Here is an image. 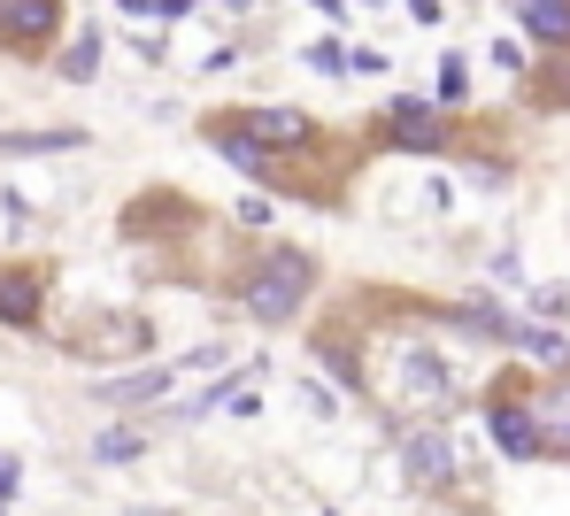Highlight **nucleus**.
Segmentation results:
<instances>
[{
	"instance_id": "nucleus-1",
	"label": "nucleus",
	"mask_w": 570,
	"mask_h": 516,
	"mask_svg": "<svg viewBox=\"0 0 570 516\" xmlns=\"http://www.w3.org/2000/svg\"><path fill=\"white\" fill-rule=\"evenodd\" d=\"M316 278H324L316 255L293 247V239H278V247H263V255L247 262V278H239V309L255 316V324H293V316L308 309Z\"/></svg>"
},
{
	"instance_id": "nucleus-2",
	"label": "nucleus",
	"mask_w": 570,
	"mask_h": 516,
	"mask_svg": "<svg viewBox=\"0 0 570 516\" xmlns=\"http://www.w3.org/2000/svg\"><path fill=\"white\" fill-rule=\"evenodd\" d=\"M371 131H379L385 147H401V155H448V147H455V108L401 93V101H385V116Z\"/></svg>"
},
{
	"instance_id": "nucleus-3",
	"label": "nucleus",
	"mask_w": 570,
	"mask_h": 516,
	"mask_svg": "<svg viewBox=\"0 0 570 516\" xmlns=\"http://www.w3.org/2000/svg\"><path fill=\"white\" fill-rule=\"evenodd\" d=\"M208 147H216L232 170H247L263 194H285V201H316V194L293 178V155H271V147H255V139H247V131H232L224 116H208Z\"/></svg>"
},
{
	"instance_id": "nucleus-4",
	"label": "nucleus",
	"mask_w": 570,
	"mask_h": 516,
	"mask_svg": "<svg viewBox=\"0 0 570 516\" xmlns=\"http://www.w3.org/2000/svg\"><path fill=\"white\" fill-rule=\"evenodd\" d=\"M485 439H493V455H509V463H540V455H548L524 386H493V394H485Z\"/></svg>"
},
{
	"instance_id": "nucleus-5",
	"label": "nucleus",
	"mask_w": 570,
	"mask_h": 516,
	"mask_svg": "<svg viewBox=\"0 0 570 516\" xmlns=\"http://www.w3.org/2000/svg\"><path fill=\"white\" fill-rule=\"evenodd\" d=\"M224 123H232V131H247V139H255V147H271V155H308V147H324V123H316V116H301V108H285V101L232 108Z\"/></svg>"
},
{
	"instance_id": "nucleus-6",
	"label": "nucleus",
	"mask_w": 570,
	"mask_h": 516,
	"mask_svg": "<svg viewBox=\"0 0 570 516\" xmlns=\"http://www.w3.org/2000/svg\"><path fill=\"white\" fill-rule=\"evenodd\" d=\"M147 347H155V324L147 316H124V309H108V316L70 331V355L78 363H139Z\"/></svg>"
},
{
	"instance_id": "nucleus-7",
	"label": "nucleus",
	"mask_w": 570,
	"mask_h": 516,
	"mask_svg": "<svg viewBox=\"0 0 570 516\" xmlns=\"http://www.w3.org/2000/svg\"><path fill=\"white\" fill-rule=\"evenodd\" d=\"M401 470H409V486H424V494H448V486L463 478V463H455V439H448V424H416V431L401 439Z\"/></svg>"
},
{
	"instance_id": "nucleus-8",
	"label": "nucleus",
	"mask_w": 570,
	"mask_h": 516,
	"mask_svg": "<svg viewBox=\"0 0 570 516\" xmlns=\"http://www.w3.org/2000/svg\"><path fill=\"white\" fill-rule=\"evenodd\" d=\"M0 331H47V270L39 262H0Z\"/></svg>"
},
{
	"instance_id": "nucleus-9",
	"label": "nucleus",
	"mask_w": 570,
	"mask_h": 516,
	"mask_svg": "<svg viewBox=\"0 0 570 516\" xmlns=\"http://www.w3.org/2000/svg\"><path fill=\"white\" fill-rule=\"evenodd\" d=\"M62 31V0H0V47L8 54H39Z\"/></svg>"
},
{
	"instance_id": "nucleus-10",
	"label": "nucleus",
	"mask_w": 570,
	"mask_h": 516,
	"mask_svg": "<svg viewBox=\"0 0 570 516\" xmlns=\"http://www.w3.org/2000/svg\"><path fill=\"white\" fill-rule=\"evenodd\" d=\"M178 363H124V378H100V401L116 409H147V401H170L178 394Z\"/></svg>"
},
{
	"instance_id": "nucleus-11",
	"label": "nucleus",
	"mask_w": 570,
	"mask_h": 516,
	"mask_svg": "<svg viewBox=\"0 0 570 516\" xmlns=\"http://www.w3.org/2000/svg\"><path fill=\"white\" fill-rule=\"evenodd\" d=\"M393 370H401V394H409L416 409H448V401H455V370H448L440 355L401 347V363H393Z\"/></svg>"
},
{
	"instance_id": "nucleus-12",
	"label": "nucleus",
	"mask_w": 570,
	"mask_h": 516,
	"mask_svg": "<svg viewBox=\"0 0 570 516\" xmlns=\"http://www.w3.org/2000/svg\"><path fill=\"white\" fill-rule=\"evenodd\" d=\"M517 8V31L548 54H570V0H509Z\"/></svg>"
},
{
	"instance_id": "nucleus-13",
	"label": "nucleus",
	"mask_w": 570,
	"mask_h": 516,
	"mask_svg": "<svg viewBox=\"0 0 570 516\" xmlns=\"http://www.w3.org/2000/svg\"><path fill=\"white\" fill-rule=\"evenodd\" d=\"M94 131L86 123H39V131H0V162H16V155H78Z\"/></svg>"
},
{
	"instance_id": "nucleus-14",
	"label": "nucleus",
	"mask_w": 570,
	"mask_h": 516,
	"mask_svg": "<svg viewBox=\"0 0 570 516\" xmlns=\"http://www.w3.org/2000/svg\"><path fill=\"white\" fill-rule=\"evenodd\" d=\"M448 331H463V339H493V347H509L517 339V316L493 309V301H455V309H440Z\"/></svg>"
},
{
	"instance_id": "nucleus-15",
	"label": "nucleus",
	"mask_w": 570,
	"mask_h": 516,
	"mask_svg": "<svg viewBox=\"0 0 570 516\" xmlns=\"http://www.w3.org/2000/svg\"><path fill=\"white\" fill-rule=\"evenodd\" d=\"M308 355H316V363H324V370H332V378H340L347 394H371V370H363V347H355L347 331H316V339H308Z\"/></svg>"
},
{
	"instance_id": "nucleus-16",
	"label": "nucleus",
	"mask_w": 570,
	"mask_h": 516,
	"mask_svg": "<svg viewBox=\"0 0 570 516\" xmlns=\"http://www.w3.org/2000/svg\"><path fill=\"white\" fill-rule=\"evenodd\" d=\"M532 416H540L548 455H570V370H563V378H548V386L532 394Z\"/></svg>"
},
{
	"instance_id": "nucleus-17",
	"label": "nucleus",
	"mask_w": 570,
	"mask_h": 516,
	"mask_svg": "<svg viewBox=\"0 0 570 516\" xmlns=\"http://www.w3.org/2000/svg\"><path fill=\"white\" fill-rule=\"evenodd\" d=\"M186 216H193V208L178 201V194H163V186H155V194H147L139 208H124V239H155V231H178Z\"/></svg>"
},
{
	"instance_id": "nucleus-18",
	"label": "nucleus",
	"mask_w": 570,
	"mask_h": 516,
	"mask_svg": "<svg viewBox=\"0 0 570 516\" xmlns=\"http://www.w3.org/2000/svg\"><path fill=\"white\" fill-rule=\"evenodd\" d=\"M517 355H532V363H548V370H570V339L563 324H540V316H517V339H509Z\"/></svg>"
},
{
	"instance_id": "nucleus-19",
	"label": "nucleus",
	"mask_w": 570,
	"mask_h": 516,
	"mask_svg": "<svg viewBox=\"0 0 570 516\" xmlns=\"http://www.w3.org/2000/svg\"><path fill=\"white\" fill-rule=\"evenodd\" d=\"M55 70H62L70 86H94V78H100V31H78V39L62 47V62H55Z\"/></svg>"
},
{
	"instance_id": "nucleus-20",
	"label": "nucleus",
	"mask_w": 570,
	"mask_h": 516,
	"mask_svg": "<svg viewBox=\"0 0 570 516\" xmlns=\"http://www.w3.org/2000/svg\"><path fill=\"white\" fill-rule=\"evenodd\" d=\"M139 455H147V431L139 424H108L94 439V463H139Z\"/></svg>"
},
{
	"instance_id": "nucleus-21",
	"label": "nucleus",
	"mask_w": 570,
	"mask_h": 516,
	"mask_svg": "<svg viewBox=\"0 0 570 516\" xmlns=\"http://www.w3.org/2000/svg\"><path fill=\"white\" fill-rule=\"evenodd\" d=\"M432 101H440V108H463V101H471V62H463V54H440V78H432Z\"/></svg>"
},
{
	"instance_id": "nucleus-22",
	"label": "nucleus",
	"mask_w": 570,
	"mask_h": 516,
	"mask_svg": "<svg viewBox=\"0 0 570 516\" xmlns=\"http://www.w3.org/2000/svg\"><path fill=\"white\" fill-rule=\"evenodd\" d=\"M301 62H308V70H324V78H347V47H340V39H316Z\"/></svg>"
},
{
	"instance_id": "nucleus-23",
	"label": "nucleus",
	"mask_w": 570,
	"mask_h": 516,
	"mask_svg": "<svg viewBox=\"0 0 570 516\" xmlns=\"http://www.w3.org/2000/svg\"><path fill=\"white\" fill-rule=\"evenodd\" d=\"M532 316H540V324H563L570 294H563V286H532Z\"/></svg>"
},
{
	"instance_id": "nucleus-24",
	"label": "nucleus",
	"mask_w": 570,
	"mask_h": 516,
	"mask_svg": "<svg viewBox=\"0 0 570 516\" xmlns=\"http://www.w3.org/2000/svg\"><path fill=\"white\" fill-rule=\"evenodd\" d=\"M393 62H385L379 47H347V78H385Z\"/></svg>"
},
{
	"instance_id": "nucleus-25",
	"label": "nucleus",
	"mask_w": 570,
	"mask_h": 516,
	"mask_svg": "<svg viewBox=\"0 0 570 516\" xmlns=\"http://www.w3.org/2000/svg\"><path fill=\"white\" fill-rule=\"evenodd\" d=\"M493 70H501V78H524V47H517V39H493Z\"/></svg>"
},
{
	"instance_id": "nucleus-26",
	"label": "nucleus",
	"mask_w": 570,
	"mask_h": 516,
	"mask_svg": "<svg viewBox=\"0 0 570 516\" xmlns=\"http://www.w3.org/2000/svg\"><path fill=\"white\" fill-rule=\"evenodd\" d=\"M200 8H208V0H155V23H186Z\"/></svg>"
},
{
	"instance_id": "nucleus-27",
	"label": "nucleus",
	"mask_w": 570,
	"mask_h": 516,
	"mask_svg": "<svg viewBox=\"0 0 570 516\" xmlns=\"http://www.w3.org/2000/svg\"><path fill=\"white\" fill-rule=\"evenodd\" d=\"M401 8H409V23H440V16H448L440 0H401Z\"/></svg>"
},
{
	"instance_id": "nucleus-28",
	"label": "nucleus",
	"mask_w": 570,
	"mask_h": 516,
	"mask_svg": "<svg viewBox=\"0 0 570 516\" xmlns=\"http://www.w3.org/2000/svg\"><path fill=\"white\" fill-rule=\"evenodd\" d=\"M16 486H23V463H16V455H0V494L16 502Z\"/></svg>"
},
{
	"instance_id": "nucleus-29",
	"label": "nucleus",
	"mask_w": 570,
	"mask_h": 516,
	"mask_svg": "<svg viewBox=\"0 0 570 516\" xmlns=\"http://www.w3.org/2000/svg\"><path fill=\"white\" fill-rule=\"evenodd\" d=\"M116 8H124L131 23H155V0H116Z\"/></svg>"
},
{
	"instance_id": "nucleus-30",
	"label": "nucleus",
	"mask_w": 570,
	"mask_h": 516,
	"mask_svg": "<svg viewBox=\"0 0 570 516\" xmlns=\"http://www.w3.org/2000/svg\"><path fill=\"white\" fill-rule=\"evenodd\" d=\"M308 8H316V16H332V23H340V16H355L347 0H308Z\"/></svg>"
},
{
	"instance_id": "nucleus-31",
	"label": "nucleus",
	"mask_w": 570,
	"mask_h": 516,
	"mask_svg": "<svg viewBox=\"0 0 570 516\" xmlns=\"http://www.w3.org/2000/svg\"><path fill=\"white\" fill-rule=\"evenodd\" d=\"M224 8H232V16H255V8H263V0H224Z\"/></svg>"
},
{
	"instance_id": "nucleus-32",
	"label": "nucleus",
	"mask_w": 570,
	"mask_h": 516,
	"mask_svg": "<svg viewBox=\"0 0 570 516\" xmlns=\"http://www.w3.org/2000/svg\"><path fill=\"white\" fill-rule=\"evenodd\" d=\"M0 516H8V494H0Z\"/></svg>"
}]
</instances>
